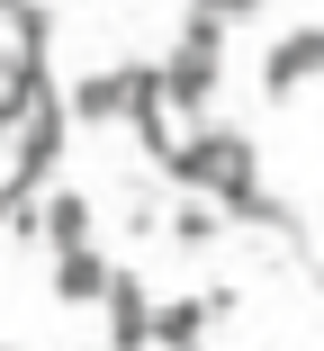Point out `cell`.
Listing matches in <instances>:
<instances>
[{
	"label": "cell",
	"instance_id": "obj_3",
	"mask_svg": "<svg viewBox=\"0 0 324 351\" xmlns=\"http://www.w3.org/2000/svg\"><path fill=\"white\" fill-rule=\"evenodd\" d=\"M99 315H108V351H153V298H145V279H136V270H117V279H108Z\"/></svg>",
	"mask_w": 324,
	"mask_h": 351
},
{
	"label": "cell",
	"instance_id": "obj_7",
	"mask_svg": "<svg viewBox=\"0 0 324 351\" xmlns=\"http://www.w3.org/2000/svg\"><path fill=\"white\" fill-rule=\"evenodd\" d=\"M36 117V54H0V145Z\"/></svg>",
	"mask_w": 324,
	"mask_h": 351
},
{
	"label": "cell",
	"instance_id": "obj_13",
	"mask_svg": "<svg viewBox=\"0 0 324 351\" xmlns=\"http://www.w3.org/2000/svg\"><path fill=\"white\" fill-rule=\"evenodd\" d=\"M189 10H208V19H252L262 0H189Z\"/></svg>",
	"mask_w": 324,
	"mask_h": 351
},
{
	"label": "cell",
	"instance_id": "obj_8",
	"mask_svg": "<svg viewBox=\"0 0 324 351\" xmlns=\"http://www.w3.org/2000/svg\"><path fill=\"white\" fill-rule=\"evenodd\" d=\"M36 234H45L54 252H82V243H90V198H82V189H54V198L36 207Z\"/></svg>",
	"mask_w": 324,
	"mask_h": 351
},
{
	"label": "cell",
	"instance_id": "obj_6",
	"mask_svg": "<svg viewBox=\"0 0 324 351\" xmlns=\"http://www.w3.org/2000/svg\"><path fill=\"white\" fill-rule=\"evenodd\" d=\"M208 324H216L208 289H199V298H171V306H153V351H199Z\"/></svg>",
	"mask_w": 324,
	"mask_h": 351
},
{
	"label": "cell",
	"instance_id": "obj_2",
	"mask_svg": "<svg viewBox=\"0 0 324 351\" xmlns=\"http://www.w3.org/2000/svg\"><path fill=\"white\" fill-rule=\"evenodd\" d=\"M216 73H225L216 54H189V45H171V54L153 63V99H162V108H180V117H199V108L216 99Z\"/></svg>",
	"mask_w": 324,
	"mask_h": 351
},
{
	"label": "cell",
	"instance_id": "obj_9",
	"mask_svg": "<svg viewBox=\"0 0 324 351\" xmlns=\"http://www.w3.org/2000/svg\"><path fill=\"white\" fill-rule=\"evenodd\" d=\"M54 154H63V108H45V99H36V117L18 126V180L54 171Z\"/></svg>",
	"mask_w": 324,
	"mask_h": 351
},
{
	"label": "cell",
	"instance_id": "obj_12",
	"mask_svg": "<svg viewBox=\"0 0 324 351\" xmlns=\"http://www.w3.org/2000/svg\"><path fill=\"white\" fill-rule=\"evenodd\" d=\"M162 226V207H153V189H136V198H126V234H153Z\"/></svg>",
	"mask_w": 324,
	"mask_h": 351
},
{
	"label": "cell",
	"instance_id": "obj_4",
	"mask_svg": "<svg viewBox=\"0 0 324 351\" xmlns=\"http://www.w3.org/2000/svg\"><path fill=\"white\" fill-rule=\"evenodd\" d=\"M145 90H153V73H82L63 108H73L82 126H90V117H136V99H145Z\"/></svg>",
	"mask_w": 324,
	"mask_h": 351
},
{
	"label": "cell",
	"instance_id": "obj_1",
	"mask_svg": "<svg viewBox=\"0 0 324 351\" xmlns=\"http://www.w3.org/2000/svg\"><path fill=\"white\" fill-rule=\"evenodd\" d=\"M306 82H324V27H279L271 54H262V90L271 99H297Z\"/></svg>",
	"mask_w": 324,
	"mask_h": 351
},
{
	"label": "cell",
	"instance_id": "obj_5",
	"mask_svg": "<svg viewBox=\"0 0 324 351\" xmlns=\"http://www.w3.org/2000/svg\"><path fill=\"white\" fill-rule=\"evenodd\" d=\"M108 279H117V270H108L90 243H82V252H54V306H99Z\"/></svg>",
	"mask_w": 324,
	"mask_h": 351
},
{
	"label": "cell",
	"instance_id": "obj_11",
	"mask_svg": "<svg viewBox=\"0 0 324 351\" xmlns=\"http://www.w3.org/2000/svg\"><path fill=\"white\" fill-rule=\"evenodd\" d=\"M180 45H189V54H216V63H225V19L189 10V19H180Z\"/></svg>",
	"mask_w": 324,
	"mask_h": 351
},
{
	"label": "cell",
	"instance_id": "obj_10",
	"mask_svg": "<svg viewBox=\"0 0 324 351\" xmlns=\"http://www.w3.org/2000/svg\"><path fill=\"white\" fill-rule=\"evenodd\" d=\"M216 234H225V207H171V243L180 252H208Z\"/></svg>",
	"mask_w": 324,
	"mask_h": 351
}]
</instances>
